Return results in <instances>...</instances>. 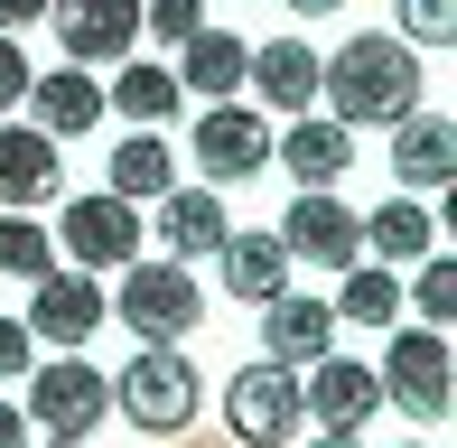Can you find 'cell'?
<instances>
[{
  "instance_id": "obj_1",
  "label": "cell",
  "mask_w": 457,
  "mask_h": 448,
  "mask_svg": "<svg viewBox=\"0 0 457 448\" xmlns=\"http://www.w3.org/2000/svg\"><path fill=\"white\" fill-rule=\"evenodd\" d=\"M318 94H327V121H345V131L402 121L420 112V47L411 37H345L337 56H318Z\"/></svg>"
},
{
  "instance_id": "obj_2",
  "label": "cell",
  "mask_w": 457,
  "mask_h": 448,
  "mask_svg": "<svg viewBox=\"0 0 457 448\" xmlns=\"http://www.w3.org/2000/svg\"><path fill=\"white\" fill-rule=\"evenodd\" d=\"M29 430H47V439H94V420L112 411V374H94V355L85 345H56V364H29Z\"/></svg>"
},
{
  "instance_id": "obj_3",
  "label": "cell",
  "mask_w": 457,
  "mask_h": 448,
  "mask_svg": "<svg viewBox=\"0 0 457 448\" xmlns=\"http://www.w3.org/2000/svg\"><path fill=\"white\" fill-rule=\"evenodd\" d=\"M103 299H112V318H121L140 345H187V336H196V318H205L187 261H121V290H103Z\"/></svg>"
},
{
  "instance_id": "obj_4",
  "label": "cell",
  "mask_w": 457,
  "mask_h": 448,
  "mask_svg": "<svg viewBox=\"0 0 457 448\" xmlns=\"http://www.w3.org/2000/svg\"><path fill=\"white\" fill-rule=\"evenodd\" d=\"M196 364L178 355V345H140L131 364L112 374V411L131 420V430H150V439H169V430H187L196 420Z\"/></svg>"
},
{
  "instance_id": "obj_5",
  "label": "cell",
  "mask_w": 457,
  "mask_h": 448,
  "mask_svg": "<svg viewBox=\"0 0 457 448\" xmlns=\"http://www.w3.org/2000/svg\"><path fill=\"white\" fill-rule=\"evenodd\" d=\"M56 234V261H75V271H121V261H140V206L131 196H66V215L47 224Z\"/></svg>"
},
{
  "instance_id": "obj_6",
  "label": "cell",
  "mask_w": 457,
  "mask_h": 448,
  "mask_svg": "<svg viewBox=\"0 0 457 448\" xmlns=\"http://www.w3.org/2000/svg\"><path fill=\"white\" fill-rule=\"evenodd\" d=\"M448 383H457V364H448V328H402L392 318V345H383V402H402L411 420H448Z\"/></svg>"
},
{
  "instance_id": "obj_7",
  "label": "cell",
  "mask_w": 457,
  "mask_h": 448,
  "mask_svg": "<svg viewBox=\"0 0 457 448\" xmlns=\"http://www.w3.org/2000/svg\"><path fill=\"white\" fill-rule=\"evenodd\" d=\"M187 150H196L205 187H243V178L271 169V121H262L253 104H234V94H224V104H205V112H196Z\"/></svg>"
},
{
  "instance_id": "obj_8",
  "label": "cell",
  "mask_w": 457,
  "mask_h": 448,
  "mask_svg": "<svg viewBox=\"0 0 457 448\" xmlns=\"http://www.w3.org/2000/svg\"><path fill=\"white\" fill-rule=\"evenodd\" d=\"M224 420H234V439H253V448H289L299 439V374L289 364H243L234 383H224Z\"/></svg>"
},
{
  "instance_id": "obj_9",
  "label": "cell",
  "mask_w": 457,
  "mask_h": 448,
  "mask_svg": "<svg viewBox=\"0 0 457 448\" xmlns=\"http://www.w3.org/2000/svg\"><path fill=\"white\" fill-rule=\"evenodd\" d=\"M271 234H280L289 261H308V271H345V261H364V224H355V206H337V187H299V206H289Z\"/></svg>"
},
{
  "instance_id": "obj_10",
  "label": "cell",
  "mask_w": 457,
  "mask_h": 448,
  "mask_svg": "<svg viewBox=\"0 0 457 448\" xmlns=\"http://www.w3.org/2000/svg\"><path fill=\"white\" fill-rule=\"evenodd\" d=\"M29 290H37V299H29V336H37V345H85L103 318H112L103 271H75V261H47Z\"/></svg>"
},
{
  "instance_id": "obj_11",
  "label": "cell",
  "mask_w": 457,
  "mask_h": 448,
  "mask_svg": "<svg viewBox=\"0 0 457 448\" xmlns=\"http://www.w3.org/2000/svg\"><path fill=\"white\" fill-rule=\"evenodd\" d=\"M383 411V374L355 355H337L327 345L318 364H299V420H318V430H364V420Z\"/></svg>"
},
{
  "instance_id": "obj_12",
  "label": "cell",
  "mask_w": 457,
  "mask_h": 448,
  "mask_svg": "<svg viewBox=\"0 0 457 448\" xmlns=\"http://www.w3.org/2000/svg\"><path fill=\"white\" fill-rule=\"evenodd\" d=\"M56 37H66V66H121L140 47V0H47Z\"/></svg>"
},
{
  "instance_id": "obj_13",
  "label": "cell",
  "mask_w": 457,
  "mask_h": 448,
  "mask_svg": "<svg viewBox=\"0 0 457 448\" xmlns=\"http://www.w3.org/2000/svg\"><path fill=\"white\" fill-rule=\"evenodd\" d=\"M56 187H66L56 140L37 131V121H10V112H0V206H47Z\"/></svg>"
},
{
  "instance_id": "obj_14",
  "label": "cell",
  "mask_w": 457,
  "mask_h": 448,
  "mask_svg": "<svg viewBox=\"0 0 457 448\" xmlns=\"http://www.w3.org/2000/svg\"><path fill=\"white\" fill-rule=\"evenodd\" d=\"M327 345H337V309L327 299H308V290H280V299H262V355L271 364H318Z\"/></svg>"
},
{
  "instance_id": "obj_15",
  "label": "cell",
  "mask_w": 457,
  "mask_h": 448,
  "mask_svg": "<svg viewBox=\"0 0 457 448\" xmlns=\"http://www.w3.org/2000/svg\"><path fill=\"white\" fill-rule=\"evenodd\" d=\"M29 121L47 140H85L94 121H103V85H94V66H56V75H29Z\"/></svg>"
},
{
  "instance_id": "obj_16",
  "label": "cell",
  "mask_w": 457,
  "mask_h": 448,
  "mask_svg": "<svg viewBox=\"0 0 457 448\" xmlns=\"http://www.w3.org/2000/svg\"><path fill=\"white\" fill-rule=\"evenodd\" d=\"M392 178H402L411 196L448 187V178H457V121L448 112H402V121H392Z\"/></svg>"
},
{
  "instance_id": "obj_17",
  "label": "cell",
  "mask_w": 457,
  "mask_h": 448,
  "mask_svg": "<svg viewBox=\"0 0 457 448\" xmlns=\"http://www.w3.org/2000/svg\"><path fill=\"white\" fill-rule=\"evenodd\" d=\"M271 159L299 178V187H337V178L355 169V131H345V121H327V112H318V121L299 112V121H289V140H271Z\"/></svg>"
},
{
  "instance_id": "obj_18",
  "label": "cell",
  "mask_w": 457,
  "mask_h": 448,
  "mask_svg": "<svg viewBox=\"0 0 457 448\" xmlns=\"http://www.w3.org/2000/svg\"><path fill=\"white\" fill-rule=\"evenodd\" d=\"M243 85H253L271 112H308L318 104V47H308V37H271V47H253Z\"/></svg>"
},
{
  "instance_id": "obj_19",
  "label": "cell",
  "mask_w": 457,
  "mask_h": 448,
  "mask_svg": "<svg viewBox=\"0 0 457 448\" xmlns=\"http://www.w3.org/2000/svg\"><path fill=\"white\" fill-rule=\"evenodd\" d=\"M224 234H234V224H224L215 187H169L159 196V243H169V261H215Z\"/></svg>"
},
{
  "instance_id": "obj_20",
  "label": "cell",
  "mask_w": 457,
  "mask_h": 448,
  "mask_svg": "<svg viewBox=\"0 0 457 448\" xmlns=\"http://www.w3.org/2000/svg\"><path fill=\"white\" fill-rule=\"evenodd\" d=\"M215 271H224V290H234L243 309H262V299L289 290V253H280V234H224V243H215Z\"/></svg>"
},
{
  "instance_id": "obj_21",
  "label": "cell",
  "mask_w": 457,
  "mask_h": 448,
  "mask_svg": "<svg viewBox=\"0 0 457 448\" xmlns=\"http://www.w3.org/2000/svg\"><path fill=\"white\" fill-rule=\"evenodd\" d=\"M187 104V85H178V66H150V56H121V75L103 85V112H121V121H159L169 131Z\"/></svg>"
},
{
  "instance_id": "obj_22",
  "label": "cell",
  "mask_w": 457,
  "mask_h": 448,
  "mask_svg": "<svg viewBox=\"0 0 457 448\" xmlns=\"http://www.w3.org/2000/svg\"><path fill=\"white\" fill-rule=\"evenodd\" d=\"M243 66H253V47H243L234 29H215V19H205V29L178 47V85H187V94H205V104H224V94L243 85Z\"/></svg>"
},
{
  "instance_id": "obj_23",
  "label": "cell",
  "mask_w": 457,
  "mask_h": 448,
  "mask_svg": "<svg viewBox=\"0 0 457 448\" xmlns=\"http://www.w3.org/2000/svg\"><path fill=\"white\" fill-rule=\"evenodd\" d=\"M178 187V150L159 121H131V140L112 150V196H131V206H150V196Z\"/></svg>"
},
{
  "instance_id": "obj_24",
  "label": "cell",
  "mask_w": 457,
  "mask_h": 448,
  "mask_svg": "<svg viewBox=\"0 0 457 448\" xmlns=\"http://www.w3.org/2000/svg\"><path fill=\"white\" fill-rule=\"evenodd\" d=\"M355 224H364V253H383L392 271H402V261H420V253H439V215H429L420 196H383V206L355 215Z\"/></svg>"
},
{
  "instance_id": "obj_25",
  "label": "cell",
  "mask_w": 457,
  "mask_h": 448,
  "mask_svg": "<svg viewBox=\"0 0 457 448\" xmlns=\"http://www.w3.org/2000/svg\"><path fill=\"white\" fill-rule=\"evenodd\" d=\"M392 318H402V271L392 261H345L337 328H392Z\"/></svg>"
},
{
  "instance_id": "obj_26",
  "label": "cell",
  "mask_w": 457,
  "mask_h": 448,
  "mask_svg": "<svg viewBox=\"0 0 457 448\" xmlns=\"http://www.w3.org/2000/svg\"><path fill=\"white\" fill-rule=\"evenodd\" d=\"M47 261H56V234L29 206H0V280H37Z\"/></svg>"
},
{
  "instance_id": "obj_27",
  "label": "cell",
  "mask_w": 457,
  "mask_h": 448,
  "mask_svg": "<svg viewBox=\"0 0 457 448\" xmlns=\"http://www.w3.org/2000/svg\"><path fill=\"white\" fill-rule=\"evenodd\" d=\"M411 271H420V280L402 290V309H420V328H448V318H457V261L448 253H420Z\"/></svg>"
},
{
  "instance_id": "obj_28",
  "label": "cell",
  "mask_w": 457,
  "mask_h": 448,
  "mask_svg": "<svg viewBox=\"0 0 457 448\" xmlns=\"http://www.w3.org/2000/svg\"><path fill=\"white\" fill-rule=\"evenodd\" d=\"M196 29H205V0H140V37H159V47H187Z\"/></svg>"
},
{
  "instance_id": "obj_29",
  "label": "cell",
  "mask_w": 457,
  "mask_h": 448,
  "mask_svg": "<svg viewBox=\"0 0 457 448\" xmlns=\"http://www.w3.org/2000/svg\"><path fill=\"white\" fill-rule=\"evenodd\" d=\"M402 37L411 47H457V0H402Z\"/></svg>"
},
{
  "instance_id": "obj_30",
  "label": "cell",
  "mask_w": 457,
  "mask_h": 448,
  "mask_svg": "<svg viewBox=\"0 0 457 448\" xmlns=\"http://www.w3.org/2000/svg\"><path fill=\"white\" fill-rule=\"evenodd\" d=\"M37 364V336H29V318H0V383H19Z\"/></svg>"
},
{
  "instance_id": "obj_31",
  "label": "cell",
  "mask_w": 457,
  "mask_h": 448,
  "mask_svg": "<svg viewBox=\"0 0 457 448\" xmlns=\"http://www.w3.org/2000/svg\"><path fill=\"white\" fill-rule=\"evenodd\" d=\"M29 56H19V29H0V112H19V94H29Z\"/></svg>"
},
{
  "instance_id": "obj_32",
  "label": "cell",
  "mask_w": 457,
  "mask_h": 448,
  "mask_svg": "<svg viewBox=\"0 0 457 448\" xmlns=\"http://www.w3.org/2000/svg\"><path fill=\"white\" fill-rule=\"evenodd\" d=\"M0 448H29V411L19 402H0Z\"/></svg>"
},
{
  "instance_id": "obj_33",
  "label": "cell",
  "mask_w": 457,
  "mask_h": 448,
  "mask_svg": "<svg viewBox=\"0 0 457 448\" xmlns=\"http://www.w3.org/2000/svg\"><path fill=\"white\" fill-rule=\"evenodd\" d=\"M29 19H47V0H0V29H29Z\"/></svg>"
},
{
  "instance_id": "obj_34",
  "label": "cell",
  "mask_w": 457,
  "mask_h": 448,
  "mask_svg": "<svg viewBox=\"0 0 457 448\" xmlns=\"http://www.w3.org/2000/svg\"><path fill=\"white\" fill-rule=\"evenodd\" d=\"M308 448H364V430H318Z\"/></svg>"
},
{
  "instance_id": "obj_35",
  "label": "cell",
  "mask_w": 457,
  "mask_h": 448,
  "mask_svg": "<svg viewBox=\"0 0 457 448\" xmlns=\"http://www.w3.org/2000/svg\"><path fill=\"white\" fill-rule=\"evenodd\" d=\"M280 10H299V19H318V10H345V0H280Z\"/></svg>"
},
{
  "instance_id": "obj_36",
  "label": "cell",
  "mask_w": 457,
  "mask_h": 448,
  "mask_svg": "<svg viewBox=\"0 0 457 448\" xmlns=\"http://www.w3.org/2000/svg\"><path fill=\"white\" fill-rule=\"evenodd\" d=\"M47 448H85V439H47Z\"/></svg>"
},
{
  "instance_id": "obj_37",
  "label": "cell",
  "mask_w": 457,
  "mask_h": 448,
  "mask_svg": "<svg viewBox=\"0 0 457 448\" xmlns=\"http://www.w3.org/2000/svg\"><path fill=\"white\" fill-rule=\"evenodd\" d=\"M411 448H429V439H411Z\"/></svg>"
}]
</instances>
